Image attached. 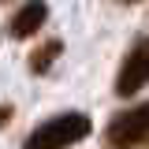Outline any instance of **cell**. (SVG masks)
Here are the masks:
<instances>
[{"instance_id":"4","label":"cell","mask_w":149,"mask_h":149,"mask_svg":"<svg viewBox=\"0 0 149 149\" xmlns=\"http://www.w3.org/2000/svg\"><path fill=\"white\" fill-rule=\"evenodd\" d=\"M45 19H49V8H45V0H30V4H22L11 22H8V34L19 37V41H26V37H34L41 26H45Z\"/></svg>"},{"instance_id":"5","label":"cell","mask_w":149,"mask_h":149,"mask_svg":"<svg viewBox=\"0 0 149 149\" xmlns=\"http://www.w3.org/2000/svg\"><path fill=\"white\" fill-rule=\"evenodd\" d=\"M60 52H63V41H60V37H52V41H41L34 52H30V71H34V74H45Z\"/></svg>"},{"instance_id":"6","label":"cell","mask_w":149,"mask_h":149,"mask_svg":"<svg viewBox=\"0 0 149 149\" xmlns=\"http://www.w3.org/2000/svg\"><path fill=\"white\" fill-rule=\"evenodd\" d=\"M11 112H15V108H11V104H0V127H4V123L11 119Z\"/></svg>"},{"instance_id":"3","label":"cell","mask_w":149,"mask_h":149,"mask_svg":"<svg viewBox=\"0 0 149 149\" xmlns=\"http://www.w3.org/2000/svg\"><path fill=\"white\" fill-rule=\"evenodd\" d=\"M146 82H149V37H142V41H138V45L127 52L123 67H119L116 93H119V97H130V93L142 90Z\"/></svg>"},{"instance_id":"7","label":"cell","mask_w":149,"mask_h":149,"mask_svg":"<svg viewBox=\"0 0 149 149\" xmlns=\"http://www.w3.org/2000/svg\"><path fill=\"white\" fill-rule=\"evenodd\" d=\"M127 4H134V0H127Z\"/></svg>"},{"instance_id":"1","label":"cell","mask_w":149,"mask_h":149,"mask_svg":"<svg viewBox=\"0 0 149 149\" xmlns=\"http://www.w3.org/2000/svg\"><path fill=\"white\" fill-rule=\"evenodd\" d=\"M90 130L93 123L86 112H60L26 134V149H67V146H78Z\"/></svg>"},{"instance_id":"2","label":"cell","mask_w":149,"mask_h":149,"mask_svg":"<svg viewBox=\"0 0 149 149\" xmlns=\"http://www.w3.org/2000/svg\"><path fill=\"white\" fill-rule=\"evenodd\" d=\"M104 142H108V149H142V146H149V101L112 116L108 130H104Z\"/></svg>"}]
</instances>
